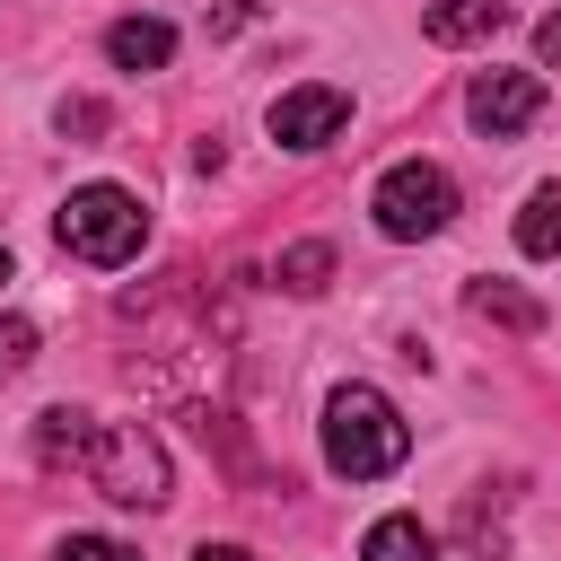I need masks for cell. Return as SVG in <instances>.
Returning a JSON list of instances; mask_svg holds the SVG:
<instances>
[{"label":"cell","instance_id":"obj_1","mask_svg":"<svg viewBox=\"0 0 561 561\" xmlns=\"http://www.w3.org/2000/svg\"><path fill=\"white\" fill-rule=\"evenodd\" d=\"M403 456H412V430H403V412L377 386H333L324 394V465L342 482H377Z\"/></svg>","mask_w":561,"mask_h":561},{"label":"cell","instance_id":"obj_2","mask_svg":"<svg viewBox=\"0 0 561 561\" xmlns=\"http://www.w3.org/2000/svg\"><path fill=\"white\" fill-rule=\"evenodd\" d=\"M79 465H88V482H96L114 508H167V491H175L167 447H158L140 421H96L88 447H79Z\"/></svg>","mask_w":561,"mask_h":561},{"label":"cell","instance_id":"obj_3","mask_svg":"<svg viewBox=\"0 0 561 561\" xmlns=\"http://www.w3.org/2000/svg\"><path fill=\"white\" fill-rule=\"evenodd\" d=\"M53 228H61V245H70L79 263H131V254L149 245V210H140V193H123V184H79Z\"/></svg>","mask_w":561,"mask_h":561},{"label":"cell","instance_id":"obj_4","mask_svg":"<svg viewBox=\"0 0 561 561\" xmlns=\"http://www.w3.org/2000/svg\"><path fill=\"white\" fill-rule=\"evenodd\" d=\"M368 210H377V228H386V237H403V245H412V237H438V228L456 219V184H447V167L403 158V167H386V175H377V202H368Z\"/></svg>","mask_w":561,"mask_h":561},{"label":"cell","instance_id":"obj_5","mask_svg":"<svg viewBox=\"0 0 561 561\" xmlns=\"http://www.w3.org/2000/svg\"><path fill=\"white\" fill-rule=\"evenodd\" d=\"M465 114H473V131L508 140V131H526V123L543 114V79H535V70H482L473 96H465Z\"/></svg>","mask_w":561,"mask_h":561},{"label":"cell","instance_id":"obj_6","mask_svg":"<svg viewBox=\"0 0 561 561\" xmlns=\"http://www.w3.org/2000/svg\"><path fill=\"white\" fill-rule=\"evenodd\" d=\"M342 123H351L342 88H289V96H272V140L280 149H324Z\"/></svg>","mask_w":561,"mask_h":561},{"label":"cell","instance_id":"obj_7","mask_svg":"<svg viewBox=\"0 0 561 561\" xmlns=\"http://www.w3.org/2000/svg\"><path fill=\"white\" fill-rule=\"evenodd\" d=\"M105 53H114V70H167L175 61V26L167 18H114Z\"/></svg>","mask_w":561,"mask_h":561},{"label":"cell","instance_id":"obj_8","mask_svg":"<svg viewBox=\"0 0 561 561\" xmlns=\"http://www.w3.org/2000/svg\"><path fill=\"white\" fill-rule=\"evenodd\" d=\"M421 26H430V44H482L508 26V0H430Z\"/></svg>","mask_w":561,"mask_h":561},{"label":"cell","instance_id":"obj_9","mask_svg":"<svg viewBox=\"0 0 561 561\" xmlns=\"http://www.w3.org/2000/svg\"><path fill=\"white\" fill-rule=\"evenodd\" d=\"M465 307H473L482 324H508V333H543V307H535L526 289H508V280H473V289H465Z\"/></svg>","mask_w":561,"mask_h":561},{"label":"cell","instance_id":"obj_10","mask_svg":"<svg viewBox=\"0 0 561 561\" xmlns=\"http://www.w3.org/2000/svg\"><path fill=\"white\" fill-rule=\"evenodd\" d=\"M359 561H438V535L421 517H377L368 543H359Z\"/></svg>","mask_w":561,"mask_h":561},{"label":"cell","instance_id":"obj_11","mask_svg":"<svg viewBox=\"0 0 561 561\" xmlns=\"http://www.w3.org/2000/svg\"><path fill=\"white\" fill-rule=\"evenodd\" d=\"M88 412H70V403H53V412H35V456L44 465H79V447H88Z\"/></svg>","mask_w":561,"mask_h":561},{"label":"cell","instance_id":"obj_12","mask_svg":"<svg viewBox=\"0 0 561 561\" xmlns=\"http://www.w3.org/2000/svg\"><path fill=\"white\" fill-rule=\"evenodd\" d=\"M517 245H526V254H561V184H535V193H526Z\"/></svg>","mask_w":561,"mask_h":561},{"label":"cell","instance_id":"obj_13","mask_svg":"<svg viewBox=\"0 0 561 561\" xmlns=\"http://www.w3.org/2000/svg\"><path fill=\"white\" fill-rule=\"evenodd\" d=\"M324 280H333V245H316V237H307V245H289V254H280V289L316 298Z\"/></svg>","mask_w":561,"mask_h":561},{"label":"cell","instance_id":"obj_14","mask_svg":"<svg viewBox=\"0 0 561 561\" xmlns=\"http://www.w3.org/2000/svg\"><path fill=\"white\" fill-rule=\"evenodd\" d=\"M26 359H35V324L26 316H0V377H18Z\"/></svg>","mask_w":561,"mask_h":561},{"label":"cell","instance_id":"obj_15","mask_svg":"<svg viewBox=\"0 0 561 561\" xmlns=\"http://www.w3.org/2000/svg\"><path fill=\"white\" fill-rule=\"evenodd\" d=\"M53 561H140V552H131V543H114V535H70Z\"/></svg>","mask_w":561,"mask_h":561},{"label":"cell","instance_id":"obj_16","mask_svg":"<svg viewBox=\"0 0 561 561\" xmlns=\"http://www.w3.org/2000/svg\"><path fill=\"white\" fill-rule=\"evenodd\" d=\"M61 131H79V140H88V131H105V105H88V96H70V105H61Z\"/></svg>","mask_w":561,"mask_h":561},{"label":"cell","instance_id":"obj_17","mask_svg":"<svg viewBox=\"0 0 561 561\" xmlns=\"http://www.w3.org/2000/svg\"><path fill=\"white\" fill-rule=\"evenodd\" d=\"M535 53H543V61H561V9H552V18L535 26Z\"/></svg>","mask_w":561,"mask_h":561},{"label":"cell","instance_id":"obj_18","mask_svg":"<svg viewBox=\"0 0 561 561\" xmlns=\"http://www.w3.org/2000/svg\"><path fill=\"white\" fill-rule=\"evenodd\" d=\"M193 561H254V552H237V543H202Z\"/></svg>","mask_w":561,"mask_h":561},{"label":"cell","instance_id":"obj_19","mask_svg":"<svg viewBox=\"0 0 561 561\" xmlns=\"http://www.w3.org/2000/svg\"><path fill=\"white\" fill-rule=\"evenodd\" d=\"M0 280H9V245H0Z\"/></svg>","mask_w":561,"mask_h":561}]
</instances>
